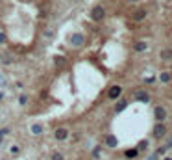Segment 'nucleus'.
<instances>
[{
	"label": "nucleus",
	"mask_w": 172,
	"mask_h": 160,
	"mask_svg": "<svg viewBox=\"0 0 172 160\" xmlns=\"http://www.w3.org/2000/svg\"><path fill=\"white\" fill-rule=\"evenodd\" d=\"M91 17H93L94 20H102V19L106 17L104 8H102V6H94V8H93V11H91Z\"/></svg>",
	"instance_id": "f257e3e1"
},
{
	"label": "nucleus",
	"mask_w": 172,
	"mask_h": 160,
	"mask_svg": "<svg viewBox=\"0 0 172 160\" xmlns=\"http://www.w3.org/2000/svg\"><path fill=\"white\" fill-rule=\"evenodd\" d=\"M83 43H85V35L83 34H72V37H70V45H72V47H82Z\"/></svg>",
	"instance_id": "f03ea898"
},
{
	"label": "nucleus",
	"mask_w": 172,
	"mask_h": 160,
	"mask_svg": "<svg viewBox=\"0 0 172 160\" xmlns=\"http://www.w3.org/2000/svg\"><path fill=\"white\" fill-rule=\"evenodd\" d=\"M54 138H56L58 142H63V140H67V138H68V130H67L65 127H59V128H56V132H54Z\"/></svg>",
	"instance_id": "7ed1b4c3"
},
{
	"label": "nucleus",
	"mask_w": 172,
	"mask_h": 160,
	"mask_svg": "<svg viewBox=\"0 0 172 160\" xmlns=\"http://www.w3.org/2000/svg\"><path fill=\"white\" fill-rule=\"evenodd\" d=\"M120 93H122V89H120V86H113V87H109V99H117V97H120Z\"/></svg>",
	"instance_id": "20e7f679"
},
{
	"label": "nucleus",
	"mask_w": 172,
	"mask_h": 160,
	"mask_svg": "<svg viewBox=\"0 0 172 160\" xmlns=\"http://www.w3.org/2000/svg\"><path fill=\"white\" fill-rule=\"evenodd\" d=\"M135 99L141 101V102H148V101H150V95L146 93V91H137V93H135Z\"/></svg>",
	"instance_id": "39448f33"
},
{
	"label": "nucleus",
	"mask_w": 172,
	"mask_h": 160,
	"mask_svg": "<svg viewBox=\"0 0 172 160\" xmlns=\"http://www.w3.org/2000/svg\"><path fill=\"white\" fill-rule=\"evenodd\" d=\"M154 136H156V138H161V136H165V127H163L161 123H157V125L154 127Z\"/></svg>",
	"instance_id": "423d86ee"
},
{
	"label": "nucleus",
	"mask_w": 172,
	"mask_h": 160,
	"mask_svg": "<svg viewBox=\"0 0 172 160\" xmlns=\"http://www.w3.org/2000/svg\"><path fill=\"white\" fill-rule=\"evenodd\" d=\"M156 117H157V121H163V119L167 117L165 108H161V106H157V108H156Z\"/></svg>",
	"instance_id": "0eeeda50"
},
{
	"label": "nucleus",
	"mask_w": 172,
	"mask_h": 160,
	"mask_svg": "<svg viewBox=\"0 0 172 160\" xmlns=\"http://www.w3.org/2000/svg\"><path fill=\"white\" fill-rule=\"evenodd\" d=\"M106 145H107V147H117L118 142H117L115 136H107V138H106Z\"/></svg>",
	"instance_id": "6e6552de"
},
{
	"label": "nucleus",
	"mask_w": 172,
	"mask_h": 160,
	"mask_svg": "<svg viewBox=\"0 0 172 160\" xmlns=\"http://www.w3.org/2000/svg\"><path fill=\"white\" fill-rule=\"evenodd\" d=\"M144 49H146V43H144V41H139V43L135 45V50H137V52H142Z\"/></svg>",
	"instance_id": "1a4fd4ad"
},
{
	"label": "nucleus",
	"mask_w": 172,
	"mask_h": 160,
	"mask_svg": "<svg viewBox=\"0 0 172 160\" xmlns=\"http://www.w3.org/2000/svg\"><path fill=\"white\" fill-rule=\"evenodd\" d=\"M126 106H128V102H126V101H120V102L115 106V110H117V112H122V110H124Z\"/></svg>",
	"instance_id": "9d476101"
},
{
	"label": "nucleus",
	"mask_w": 172,
	"mask_h": 160,
	"mask_svg": "<svg viewBox=\"0 0 172 160\" xmlns=\"http://www.w3.org/2000/svg\"><path fill=\"white\" fill-rule=\"evenodd\" d=\"M144 15H146V13L141 9V11H135V13H133V19H135V20H141V19H144Z\"/></svg>",
	"instance_id": "9b49d317"
},
{
	"label": "nucleus",
	"mask_w": 172,
	"mask_h": 160,
	"mask_svg": "<svg viewBox=\"0 0 172 160\" xmlns=\"http://www.w3.org/2000/svg\"><path fill=\"white\" fill-rule=\"evenodd\" d=\"M137 153H139L137 149H128V151H126V156H128V158H135Z\"/></svg>",
	"instance_id": "f8f14e48"
},
{
	"label": "nucleus",
	"mask_w": 172,
	"mask_h": 160,
	"mask_svg": "<svg viewBox=\"0 0 172 160\" xmlns=\"http://www.w3.org/2000/svg\"><path fill=\"white\" fill-rule=\"evenodd\" d=\"M32 132H33V134H41V132H43V127H41V125H33V127H32Z\"/></svg>",
	"instance_id": "ddd939ff"
},
{
	"label": "nucleus",
	"mask_w": 172,
	"mask_h": 160,
	"mask_svg": "<svg viewBox=\"0 0 172 160\" xmlns=\"http://www.w3.org/2000/svg\"><path fill=\"white\" fill-rule=\"evenodd\" d=\"M52 160H63V154H61L59 151H56V153L52 154Z\"/></svg>",
	"instance_id": "4468645a"
},
{
	"label": "nucleus",
	"mask_w": 172,
	"mask_h": 160,
	"mask_svg": "<svg viewBox=\"0 0 172 160\" xmlns=\"http://www.w3.org/2000/svg\"><path fill=\"white\" fill-rule=\"evenodd\" d=\"M161 80H163V82H168V80H170V75H168V73H163V75H161Z\"/></svg>",
	"instance_id": "2eb2a0df"
},
{
	"label": "nucleus",
	"mask_w": 172,
	"mask_h": 160,
	"mask_svg": "<svg viewBox=\"0 0 172 160\" xmlns=\"http://www.w3.org/2000/svg\"><path fill=\"white\" fill-rule=\"evenodd\" d=\"M6 43V35H4V32H0V45H4Z\"/></svg>",
	"instance_id": "dca6fc26"
},
{
	"label": "nucleus",
	"mask_w": 172,
	"mask_h": 160,
	"mask_svg": "<svg viewBox=\"0 0 172 160\" xmlns=\"http://www.w3.org/2000/svg\"><path fill=\"white\" fill-rule=\"evenodd\" d=\"M26 101H28V99H26V95H22V97L19 99V102H20V104H26Z\"/></svg>",
	"instance_id": "f3484780"
},
{
	"label": "nucleus",
	"mask_w": 172,
	"mask_h": 160,
	"mask_svg": "<svg viewBox=\"0 0 172 160\" xmlns=\"http://www.w3.org/2000/svg\"><path fill=\"white\" fill-rule=\"evenodd\" d=\"M8 132H9V130H8V128H0V136H6V134H8Z\"/></svg>",
	"instance_id": "a211bd4d"
},
{
	"label": "nucleus",
	"mask_w": 172,
	"mask_h": 160,
	"mask_svg": "<svg viewBox=\"0 0 172 160\" xmlns=\"http://www.w3.org/2000/svg\"><path fill=\"white\" fill-rule=\"evenodd\" d=\"M0 99H2V91H0Z\"/></svg>",
	"instance_id": "6ab92c4d"
},
{
	"label": "nucleus",
	"mask_w": 172,
	"mask_h": 160,
	"mask_svg": "<svg viewBox=\"0 0 172 160\" xmlns=\"http://www.w3.org/2000/svg\"><path fill=\"white\" fill-rule=\"evenodd\" d=\"M130 2H137V0H130Z\"/></svg>",
	"instance_id": "aec40b11"
},
{
	"label": "nucleus",
	"mask_w": 172,
	"mask_h": 160,
	"mask_svg": "<svg viewBox=\"0 0 172 160\" xmlns=\"http://www.w3.org/2000/svg\"><path fill=\"white\" fill-rule=\"evenodd\" d=\"M165 160H170V158H165Z\"/></svg>",
	"instance_id": "412c9836"
}]
</instances>
